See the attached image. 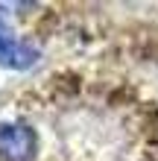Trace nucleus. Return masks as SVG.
Segmentation results:
<instances>
[{"instance_id": "1", "label": "nucleus", "mask_w": 158, "mask_h": 161, "mask_svg": "<svg viewBox=\"0 0 158 161\" xmlns=\"http://www.w3.org/2000/svg\"><path fill=\"white\" fill-rule=\"evenodd\" d=\"M38 149V135L24 123H0V161H30Z\"/></svg>"}, {"instance_id": "2", "label": "nucleus", "mask_w": 158, "mask_h": 161, "mask_svg": "<svg viewBox=\"0 0 158 161\" xmlns=\"http://www.w3.org/2000/svg\"><path fill=\"white\" fill-rule=\"evenodd\" d=\"M38 62V50L32 44H26L15 35H9L3 26H0V64L12 70H26Z\"/></svg>"}]
</instances>
